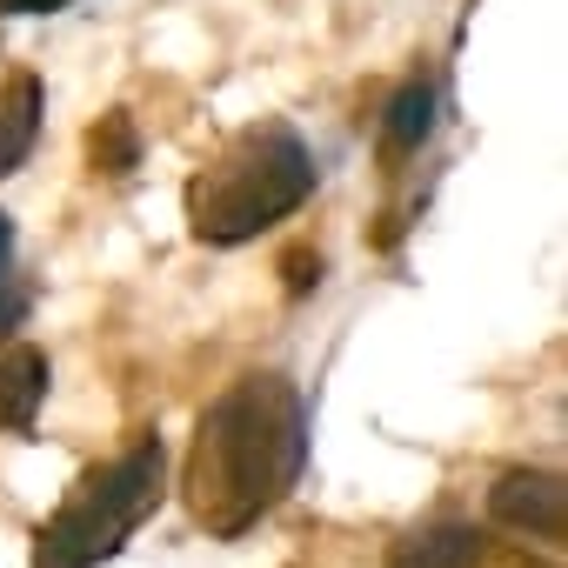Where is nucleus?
Masks as SVG:
<instances>
[{"label":"nucleus","instance_id":"obj_11","mask_svg":"<svg viewBox=\"0 0 568 568\" xmlns=\"http://www.w3.org/2000/svg\"><path fill=\"white\" fill-rule=\"evenodd\" d=\"M315 274H322V261H315V254H288V288H295V295L308 288Z\"/></svg>","mask_w":568,"mask_h":568},{"label":"nucleus","instance_id":"obj_5","mask_svg":"<svg viewBox=\"0 0 568 568\" xmlns=\"http://www.w3.org/2000/svg\"><path fill=\"white\" fill-rule=\"evenodd\" d=\"M488 541L475 521H422L388 548V568H481Z\"/></svg>","mask_w":568,"mask_h":568},{"label":"nucleus","instance_id":"obj_12","mask_svg":"<svg viewBox=\"0 0 568 568\" xmlns=\"http://www.w3.org/2000/svg\"><path fill=\"white\" fill-rule=\"evenodd\" d=\"M54 8H74V0H0V14H54Z\"/></svg>","mask_w":568,"mask_h":568},{"label":"nucleus","instance_id":"obj_9","mask_svg":"<svg viewBox=\"0 0 568 568\" xmlns=\"http://www.w3.org/2000/svg\"><path fill=\"white\" fill-rule=\"evenodd\" d=\"M88 161H94V174H128V168H141V134H134V114H101V128L88 134Z\"/></svg>","mask_w":568,"mask_h":568},{"label":"nucleus","instance_id":"obj_4","mask_svg":"<svg viewBox=\"0 0 568 568\" xmlns=\"http://www.w3.org/2000/svg\"><path fill=\"white\" fill-rule=\"evenodd\" d=\"M488 515L528 541H561L568 535V488L561 475L548 468H508L495 488H488Z\"/></svg>","mask_w":568,"mask_h":568},{"label":"nucleus","instance_id":"obj_8","mask_svg":"<svg viewBox=\"0 0 568 568\" xmlns=\"http://www.w3.org/2000/svg\"><path fill=\"white\" fill-rule=\"evenodd\" d=\"M428 128H435V88L428 81H408L388 101V114H382V141H388V154H408V148L428 141Z\"/></svg>","mask_w":568,"mask_h":568},{"label":"nucleus","instance_id":"obj_7","mask_svg":"<svg viewBox=\"0 0 568 568\" xmlns=\"http://www.w3.org/2000/svg\"><path fill=\"white\" fill-rule=\"evenodd\" d=\"M41 395H48V362L34 348H8V355H0V428H28Z\"/></svg>","mask_w":568,"mask_h":568},{"label":"nucleus","instance_id":"obj_3","mask_svg":"<svg viewBox=\"0 0 568 568\" xmlns=\"http://www.w3.org/2000/svg\"><path fill=\"white\" fill-rule=\"evenodd\" d=\"M161 488H168V448L154 435L134 442V448H121L114 462L88 468L68 488V501L54 508V521L41 528L34 568H94V561H108L154 515Z\"/></svg>","mask_w":568,"mask_h":568},{"label":"nucleus","instance_id":"obj_10","mask_svg":"<svg viewBox=\"0 0 568 568\" xmlns=\"http://www.w3.org/2000/svg\"><path fill=\"white\" fill-rule=\"evenodd\" d=\"M28 315V288H21V274H14V227L8 214H0V342H8Z\"/></svg>","mask_w":568,"mask_h":568},{"label":"nucleus","instance_id":"obj_6","mask_svg":"<svg viewBox=\"0 0 568 568\" xmlns=\"http://www.w3.org/2000/svg\"><path fill=\"white\" fill-rule=\"evenodd\" d=\"M34 134H41V81L14 74L0 88V174H14L34 154Z\"/></svg>","mask_w":568,"mask_h":568},{"label":"nucleus","instance_id":"obj_2","mask_svg":"<svg viewBox=\"0 0 568 568\" xmlns=\"http://www.w3.org/2000/svg\"><path fill=\"white\" fill-rule=\"evenodd\" d=\"M315 194V154L288 121L241 128L194 181H187V227L214 247L254 241L281 214H295Z\"/></svg>","mask_w":568,"mask_h":568},{"label":"nucleus","instance_id":"obj_1","mask_svg":"<svg viewBox=\"0 0 568 568\" xmlns=\"http://www.w3.org/2000/svg\"><path fill=\"white\" fill-rule=\"evenodd\" d=\"M308 462V415L295 382L281 375H247L221 402H207L194 448H187V515L207 535H247L281 495L302 481Z\"/></svg>","mask_w":568,"mask_h":568}]
</instances>
